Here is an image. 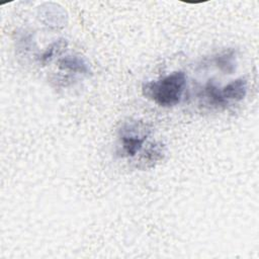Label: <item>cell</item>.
Returning a JSON list of instances; mask_svg holds the SVG:
<instances>
[{
    "mask_svg": "<svg viewBox=\"0 0 259 259\" xmlns=\"http://www.w3.org/2000/svg\"><path fill=\"white\" fill-rule=\"evenodd\" d=\"M185 84V73L176 71L159 80L145 83L142 87V92L145 97L159 106L172 107L180 102Z\"/></svg>",
    "mask_w": 259,
    "mask_h": 259,
    "instance_id": "6da1fadb",
    "label": "cell"
},
{
    "mask_svg": "<svg viewBox=\"0 0 259 259\" xmlns=\"http://www.w3.org/2000/svg\"><path fill=\"white\" fill-rule=\"evenodd\" d=\"M150 130L141 121H132L124 123L119 131L122 153L126 157H134L145 144Z\"/></svg>",
    "mask_w": 259,
    "mask_h": 259,
    "instance_id": "7a4b0ae2",
    "label": "cell"
},
{
    "mask_svg": "<svg viewBox=\"0 0 259 259\" xmlns=\"http://www.w3.org/2000/svg\"><path fill=\"white\" fill-rule=\"evenodd\" d=\"M247 80L241 77L227 84L223 89H221V92L227 101H241L245 98L247 94Z\"/></svg>",
    "mask_w": 259,
    "mask_h": 259,
    "instance_id": "3957f363",
    "label": "cell"
},
{
    "mask_svg": "<svg viewBox=\"0 0 259 259\" xmlns=\"http://www.w3.org/2000/svg\"><path fill=\"white\" fill-rule=\"evenodd\" d=\"M58 66L62 70L79 73V74H86L90 73L89 66L87 62L78 56H66L61 58L58 61Z\"/></svg>",
    "mask_w": 259,
    "mask_h": 259,
    "instance_id": "277c9868",
    "label": "cell"
},
{
    "mask_svg": "<svg viewBox=\"0 0 259 259\" xmlns=\"http://www.w3.org/2000/svg\"><path fill=\"white\" fill-rule=\"evenodd\" d=\"M214 64L225 74H233L236 70V52L228 49L214 58Z\"/></svg>",
    "mask_w": 259,
    "mask_h": 259,
    "instance_id": "5b68a950",
    "label": "cell"
},
{
    "mask_svg": "<svg viewBox=\"0 0 259 259\" xmlns=\"http://www.w3.org/2000/svg\"><path fill=\"white\" fill-rule=\"evenodd\" d=\"M163 156L164 146L161 143H152L143 153L141 162L144 164V168H151L155 166L157 162L162 160Z\"/></svg>",
    "mask_w": 259,
    "mask_h": 259,
    "instance_id": "8992f818",
    "label": "cell"
},
{
    "mask_svg": "<svg viewBox=\"0 0 259 259\" xmlns=\"http://www.w3.org/2000/svg\"><path fill=\"white\" fill-rule=\"evenodd\" d=\"M204 95L208 99V102L213 106L221 107V106H226L228 104V101L222 95L220 88L217 86V84L212 80H209L205 84Z\"/></svg>",
    "mask_w": 259,
    "mask_h": 259,
    "instance_id": "52a82bcc",
    "label": "cell"
},
{
    "mask_svg": "<svg viewBox=\"0 0 259 259\" xmlns=\"http://www.w3.org/2000/svg\"><path fill=\"white\" fill-rule=\"evenodd\" d=\"M66 46H67V41H66V39H63V38H61V39L51 44L50 47H48V49L40 56V63L41 64H46V63L50 62L52 60V58L54 57V55L56 53L60 52Z\"/></svg>",
    "mask_w": 259,
    "mask_h": 259,
    "instance_id": "ba28073f",
    "label": "cell"
}]
</instances>
